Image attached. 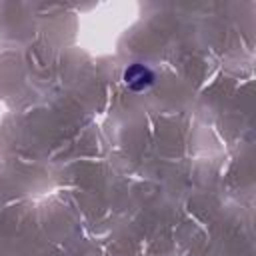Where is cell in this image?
<instances>
[{"label": "cell", "mask_w": 256, "mask_h": 256, "mask_svg": "<svg viewBox=\"0 0 256 256\" xmlns=\"http://www.w3.org/2000/svg\"><path fill=\"white\" fill-rule=\"evenodd\" d=\"M124 82L130 90L134 92H142L146 88L152 86L154 82V74L144 66V64H132L126 72H124Z\"/></svg>", "instance_id": "6da1fadb"}]
</instances>
